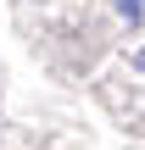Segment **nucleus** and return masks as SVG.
Segmentation results:
<instances>
[{
	"mask_svg": "<svg viewBox=\"0 0 145 150\" xmlns=\"http://www.w3.org/2000/svg\"><path fill=\"white\" fill-rule=\"evenodd\" d=\"M117 17H123V22H140L145 17V0H117Z\"/></svg>",
	"mask_w": 145,
	"mask_h": 150,
	"instance_id": "f257e3e1",
	"label": "nucleus"
},
{
	"mask_svg": "<svg viewBox=\"0 0 145 150\" xmlns=\"http://www.w3.org/2000/svg\"><path fill=\"white\" fill-rule=\"evenodd\" d=\"M134 61H140V72H145V50H140V56H134Z\"/></svg>",
	"mask_w": 145,
	"mask_h": 150,
	"instance_id": "f03ea898",
	"label": "nucleus"
}]
</instances>
